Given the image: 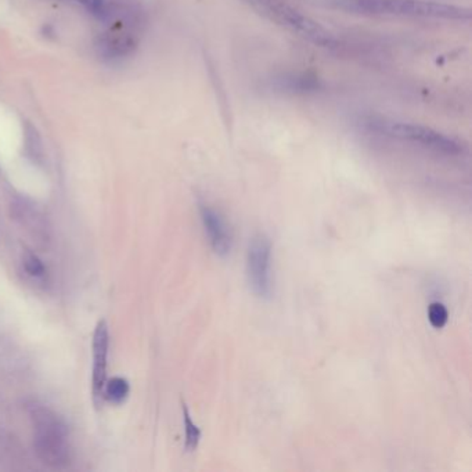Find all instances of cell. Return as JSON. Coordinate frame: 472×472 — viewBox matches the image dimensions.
<instances>
[{
    "label": "cell",
    "mask_w": 472,
    "mask_h": 472,
    "mask_svg": "<svg viewBox=\"0 0 472 472\" xmlns=\"http://www.w3.org/2000/svg\"><path fill=\"white\" fill-rule=\"evenodd\" d=\"M337 6L345 11L367 16L444 19L457 21L471 19L470 9L426 0H337Z\"/></svg>",
    "instance_id": "6da1fadb"
},
{
    "label": "cell",
    "mask_w": 472,
    "mask_h": 472,
    "mask_svg": "<svg viewBox=\"0 0 472 472\" xmlns=\"http://www.w3.org/2000/svg\"><path fill=\"white\" fill-rule=\"evenodd\" d=\"M199 215L214 252L226 256L231 249V231L224 216L206 204L199 205Z\"/></svg>",
    "instance_id": "ba28073f"
},
{
    "label": "cell",
    "mask_w": 472,
    "mask_h": 472,
    "mask_svg": "<svg viewBox=\"0 0 472 472\" xmlns=\"http://www.w3.org/2000/svg\"><path fill=\"white\" fill-rule=\"evenodd\" d=\"M137 46L136 35L125 26L124 23L111 26L108 31L100 33L95 42V49L100 57L105 60L122 58L133 53Z\"/></svg>",
    "instance_id": "8992f818"
},
{
    "label": "cell",
    "mask_w": 472,
    "mask_h": 472,
    "mask_svg": "<svg viewBox=\"0 0 472 472\" xmlns=\"http://www.w3.org/2000/svg\"><path fill=\"white\" fill-rule=\"evenodd\" d=\"M182 410H183V421H184V431H186V449L189 451H194L196 449L199 448L201 431H199V426L192 421L189 409L184 403L182 404Z\"/></svg>",
    "instance_id": "8fae6325"
},
{
    "label": "cell",
    "mask_w": 472,
    "mask_h": 472,
    "mask_svg": "<svg viewBox=\"0 0 472 472\" xmlns=\"http://www.w3.org/2000/svg\"><path fill=\"white\" fill-rule=\"evenodd\" d=\"M247 277L249 288L256 297L262 299L272 297V243L265 234H256L249 243Z\"/></svg>",
    "instance_id": "5b68a950"
},
{
    "label": "cell",
    "mask_w": 472,
    "mask_h": 472,
    "mask_svg": "<svg viewBox=\"0 0 472 472\" xmlns=\"http://www.w3.org/2000/svg\"><path fill=\"white\" fill-rule=\"evenodd\" d=\"M108 327L104 320L98 324L93 334V374L92 392L93 402L99 406L104 398V385L107 377V355H108Z\"/></svg>",
    "instance_id": "52a82bcc"
},
{
    "label": "cell",
    "mask_w": 472,
    "mask_h": 472,
    "mask_svg": "<svg viewBox=\"0 0 472 472\" xmlns=\"http://www.w3.org/2000/svg\"><path fill=\"white\" fill-rule=\"evenodd\" d=\"M11 216L16 222L25 227L26 231L32 234L33 238L39 241H46L49 238V229L45 215L25 199H16L11 202Z\"/></svg>",
    "instance_id": "9c48e42d"
},
{
    "label": "cell",
    "mask_w": 472,
    "mask_h": 472,
    "mask_svg": "<svg viewBox=\"0 0 472 472\" xmlns=\"http://www.w3.org/2000/svg\"><path fill=\"white\" fill-rule=\"evenodd\" d=\"M127 395H129V384L124 378L115 377L111 381L105 382L104 398H107L114 403H121L127 398Z\"/></svg>",
    "instance_id": "30bf717a"
},
{
    "label": "cell",
    "mask_w": 472,
    "mask_h": 472,
    "mask_svg": "<svg viewBox=\"0 0 472 472\" xmlns=\"http://www.w3.org/2000/svg\"><path fill=\"white\" fill-rule=\"evenodd\" d=\"M76 3H80L93 17H96L100 21H108L112 17L111 6L107 0H74Z\"/></svg>",
    "instance_id": "7c38bea8"
},
{
    "label": "cell",
    "mask_w": 472,
    "mask_h": 472,
    "mask_svg": "<svg viewBox=\"0 0 472 472\" xmlns=\"http://www.w3.org/2000/svg\"><path fill=\"white\" fill-rule=\"evenodd\" d=\"M428 319L434 328H442L448 323L449 313L446 306L441 302H434L428 308Z\"/></svg>",
    "instance_id": "4fadbf2b"
},
{
    "label": "cell",
    "mask_w": 472,
    "mask_h": 472,
    "mask_svg": "<svg viewBox=\"0 0 472 472\" xmlns=\"http://www.w3.org/2000/svg\"><path fill=\"white\" fill-rule=\"evenodd\" d=\"M24 269L26 273L32 277H43L45 276V266L41 259L32 253H28L24 258Z\"/></svg>",
    "instance_id": "5bb4252c"
},
{
    "label": "cell",
    "mask_w": 472,
    "mask_h": 472,
    "mask_svg": "<svg viewBox=\"0 0 472 472\" xmlns=\"http://www.w3.org/2000/svg\"><path fill=\"white\" fill-rule=\"evenodd\" d=\"M375 130L382 132L391 137L400 140H407L411 143H419L426 149L444 152L448 155H457L463 152V146L453 137L446 136L432 127L423 125L398 122V121H373Z\"/></svg>",
    "instance_id": "277c9868"
},
{
    "label": "cell",
    "mask_w": 472,
    "mask_h": 472,
    "mask_svg": "<svg viewBox=\"0 0 472 472\" xmlns=\"http://www.w3.org/2000/svg\"><path fill=\"white\" fill-rule=\"evenodd\" d=\"M33 426V449L39 460L49 467H64L71 458L68 428L56 411L42 404L28 409Z\"/></svg>",
    "instance_id": "7a4b0ae2"
},
{
    "label": "cell",
    "mask_w": 472,
    "mask_h": 472,
    "mask_svg": "<svg viewBox=\"0 0 472 472\" xmlns=\"http://www.w3.org/2000/svg\"><path fill=\"white\" fill-rule=\"evenodd\" d=\"M246 1L256 13H259L265 19L291 31L293 33H297L303 39H308L309 42L318 46L334 48L338 43L335 36L328 29H325L323 25L305 16L295 7L288 4L285 0H246Z\"/></svg>",
    "instance_id": "3957f363"
}]
</instances>
